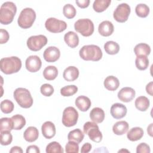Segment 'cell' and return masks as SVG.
<instances>
[{
    "label": "cell",
    "mask_w": 153,
    "mask_h": 153,
    "mask_svg": "<svg viewBox=\"0 0 153 153\" xmlns=\"http://www.w3.org/2000/svg\"><path fill=\"white\" fill-rule=\"evenodd\" d=\"M1 71L9 75L19 72L22 68V61L16 56L4 57L0 60Z\"/></svg>",
    "instance_id": "obj_1"
},
{
    "label": "cell",
    "mask_w": 153,
    "mask_h": 153,
    "mask_svg": "<svg viewBox=\"0 0 153 153\" xmlns=\"http://www.w3.org/2000/svg\"><path fill=\"white\" fill-rule=\"evenodd\" d=\"M81 58L87 61L97 62L102 57V51L100 48L96 45H84L79 51Z\"/></svg>",
    "instance_id": "obj_2"
},
{
    "label": "cell",
    "mask_w": 153,
    "mask_h": 153,
    "mask_svg": "<svg viewBox=\"0 0 153 153\" xmlns=\"http://www.w3.org/2000/svg\"><path fill=\"white\" fill-rule=\"evenodd\" d=\"M17 12V7L13 2H5L0 8V22L2 25L11 23Z\"/></svg>",
    "instance_id": "obj_3"
},
{
    "label": "cell",
    "mask_w": 153,
    "mask_h": 153,
    "mask_svg": "<svg viewBox=\"0 0 153 153\" xmlns=\"http://www.w3.org/2000/svg\"><path fill=\"white\" fill-rule=\"evenodd\" d=\"M13 96L18 105L23 108H29L33 105V99L30 93L25 88H16L14 91Z\"/></svg>",
    "instance_id": "obj_4"
},
{
    "label": "cell",
    "mask_w": 153,
    "mask_h": 153,
    "mask_svg": "<svg viewBox=\"0 0 153 153\" xmlns=\"http://www.w3.org/2000/svg\"><path fill=\"white\" fill-rule=\"evenodd\" d=\"M36 19V13L31 8H26L22 10L18 17L17 23L22 29H28L33 24Z\"/></svg>",
    "instance_id": "obj_5"
},
{
    "label": "cell",
    "mask_w": 153,
    "mask_h": 153,
    "mask_svg": "<svg viewBox=\"0 0 153 153\" xmlns=\"http://www.w3.org/2000/svg\"><path fill=\"white\" fill-rule=\"evenodd\" d=\"M75 30L84 36H90L94 32V24L88 19L78 20L74 24Z\"/></svg>",
    "instance_id": "obj_6"
},
{
    "label": "cell",
    "mask_w": 153,
    "mask_h": 153,
    "mask_svg": "<svg viewBox=\"0 0 153 153\" xmlns=\"http://www.w3.org/2000/svg\"><path fill=\"white\" fill-rule=\"evenodd\" d=\"M83 131L84 134H87L90 139L94 142L99 143L102 139V134L96 123L91 121L86 122L84 124Z\"/></svg>",
    "instance_id": "obj_7"
},
{
    "label": "cell",
    "mask_w": 153,
    "mask_h": 153,
    "mask_svg": "<svg viewBox=\"0 0 153 153\" xmlns=\"http://www.w3.org/2000/svg\"><path fill=\"white\" fill-rule=\"evenodd\" d=\"M78 118V111L74 107L68 106L66 108L63 112L62 124L67 127L74 126L77 123Z\"/></svg>",
    "instance_id": "obj_8"
},
{
    "label": "cell",
    "mask_w": 153,
    "mask_h": 153,
    "mask_svg": "<svg viewBox=\"0 0 153 153\" xmlns=\"http://www.w3.org/2000/svg\"><path fill=\"white\" fill-rule=\"evenodd\" d=\"M45 27L51 33H60L67 28V24L65 21L54 17L48 18L45 23Z\"/></svg>",
    "instance_id": "obj_9"
},
{
    "label": "cell",
    "mask_w": 153,
    "mask_h": 153,
    "mask_svg": "<svg viewBox=\"0 0 153 153\" xmlns=\"http://www.w3.org/2000/svg\"><path fill=\"white\" fill-rule=\"evenodd\" d=\"M47 38L43 35H38L30 36L26 42L29 50L33 51L40 50L47 43Z\"/></svg>",
    "instance_id": "obj_10"
},
{
    "label": "cell",
    "mask_w": 153,
    "mask_h": 153,
    "mask_svg": "<svg viewBox=\"0 0 153 153\" xmlns=\"http://www.w3.org/2000/svg\"><path fill=\"white\" fill-rule=\"evenodd\" d=\"M130 7L126 3H122L119 4L113 13L114 19L119 23L126 22L130 14Z\"/></svg>",
    "instance_id": "obj_11"
},
{
    "label": "cell",
    "mask_w": 153,
    "mask_h": 153,
    "mask_svg": "<svg viewBox=\"0 0 153 153\" xmlns=\"http://www.w3.org/2000/svg\"><path fill=\"white\" fill-rule=\"evenodd\" d=\"M42 66L41 59L36 55L29 56L25 62L26 69L30 72H36L38 71Z\"/></svg>",
    "instance_id": "obj_12"
},
{
    "label": "cell",
    "mask_w": 153,
    "mask_h": 153,
    "mask_svg": "<svg viewBox=\"0 0 153 153\" xmlns=\"http://www.w3.org/2000/svg\"><path fill=\"white\" fill-rule=\"evenodd\" d=\"M60 56V51L58 48L54 46H50L47 48L43 53V57L48 62H55Z\"/></svg>",
    "instance_id": "obj_13"
},
{
    "label": "cell",
    "mask_w": 153,
    "mask_h": 153,
    "mask_svg": "<svg viewBox=\"0 0 153 153\" xmlns=\"http://www.w3.org/2000/svg\"><path fill=\"white\" fill-rule=\"evenodd\" d=\"M127 109L125 105L122 103H116L112 105L110 112L113 118L115 119H121L124 117L127 114Z\"/></svg>",
    "instance_id": "obj_14"
},
{
    "label": "cell",
    "mask_w": 153,
    "mask_h": 153,
    "mask_svg": "<svg viewBox=\"0 0 153 153\" xmlns=\"http://www.w3.org/2000/svg\"><path fill=\"white\" fill-rule=\"evenodd\" d=\"M136 92L131 87H126L122 88L118 93V99L124 102H129L135 97Z\"/></svg>",
    "instance_id": "obj_15"
},
{
    "label": "cell",
    "mask_w": 153,
    "mask_h": 153,
    "mask_svg": "<svg viewBox=\"0 0 153 153\" xmlns=\"http://www.w3.org/2000/svg\"><path fill=\"white\" fill-rule=\"evenodd\" d=\"M42 134L46 139H51L56 133V127L51 121L45 122L41 127Z\"/></svg>",
    "instance_id": "obj_16"
},
{
    "label": "cell",
    "mask_w": 153,
    "mask_h": 153,
    "mask_svg": "<svg viewBox=\"0 0 153 153\" xmlns=\"http://www.w3.org/2000/svg\"><path fill=\"white\" fill-rule=\"evenodd\" d=\"M114 30V25L110 21L105 20L101 22L98 27L99 33L103 36H109L112 35Z\"/></svg>",
    "instance_id": "obj_17"
},
{
    "label": "cell",
    "mask_w": 153,
    "mask_h": 153,
    "mask_svg": "<svg viewBox=\"0 0 153 153\" xmlns=\"http://www.w3.org/2000/svg\"><path fill=\"white\" fill-rule=\"evenodd\" d=\"M79 76L78 69L73 66L66 68L63 73V78L67 81H74L76 80Z\"/></svg>",
    "instance_id": "obj_18"
},
{
    "label": "cell",
    "mask_w": 153,
    "mask_h": 153,
    "mask_svg": "<svg viewBox=\"0 0 153 153\" xmlns=\"http://www.w3.org/2000/svg\"><path fill=\"white\" fill-rule=\"evenodd\" d=\"M75 105L82 112H85L90 108L91 102L90 99L85 96H78L75 100Z\"/></svg>",
    "instance_id": "obj_19"
},
{
    "label": "cell",
    "mask_w": 153,
    "mask_h": 153,
    "mask_svg": "<svg viewBox=\"0 0 153 153\" xmlns=\"http://www.w3.org/2000/svg\"><path fill=\"white\" fill-rule=\"evenodd\" d=\"M64 41L71 48H75L79 44V37L78 35L72 31H69L64 35Z\"/></svg>",
    "instance_id": "obj_20"
},
{
    "label": "cell",
    "mask_w": 153,
    "mask_h": 153,
    "mask_svg": "<svg viewBox=\"0 0 153 153\" xmlns=\"http://www.w3.org/2000/svg\"><path fill=\"white\" fill-rule=\"evenodd\" d=\"M39 136L38 130L33 126L28 127L23 133V137L27 142H33L37 140Z\"/></svg>",
    "instance_id": "obj_21"
},
{
    "label": "cell",
    "mask_w": 153,
    "mask_h": 153,
    "mask_svg": "<svg viewBox=\"0 0 153 153\" xmlns=\"http://www.w3.org/2000/svg\"><path fill=\"white\" fill-rule=\"evenodd\" d=\"M90 118L96 123H101L105 119L104 111L99 107L94 108L90 112Z\"/></svg>",
    "instance_id": "obj_22"
},
{
    "label": "cell",
    "mask_w": 153,
    "mask_h": 153,
    "mask_svg": "<svg viewBox=\"0 0 153 153\" xmlns=\"http://www.w3.org/2000/svg\"><path fill=\"white\" fill-rule=\"evenodd\" d=\"M144 131L141 127H135L131 128L127 134L128 139L130 141L134 142L140 140L143 136Z\"/></svg>",
    "instance_id": "obj_23"
},
{
    "label": "cell",
    "mask_w": 153,
    "mask_h": 153,
    "mask_svg": "<svg viewBox=\"0 0 153 153\" xmlns=\"http://www.w3.org/2000/svg\"><path fill=\"white\" fill-rule=\"evenodd\" d=\"M105 87L109 91H115L120 86V81L118 79L112 75L107 76L104 81Z\"/></svg>",
    "instance_id": "obj_24"
},
{
    "label": "cell",
    "mask_w": 153,
    "mask_h": 153,
    "mask_svg": "<svg viewBox=\"0 0 153 153\" xmlns=\"http://www.w3.org/2000/svg\"><path fill=\"white\" fill-rule=\"evenodd\" d=\"M129 126L126 121H120L115 123L112 127V131L117 135H123L125 134L128 129Z\"/></svg>",
    "instance_id": "obj_25"
},
{
    "label": "cell",
    "mask_w": 153,
    "mask_h": 153,
    "mask_svg": "<svg viewBox=\"0 0 153 153\" xmlns=\"http://www.w3.org/2000/svg\"><path fill=\"white\" fill-rule=\"evenodd\" d=\"M134 52L136 56H148L151 53L150 46L145 43H139L134 48Z\"/></svg>",
    "instance_id": "obj_26"
},
{
    "label": "cell",
    "mask_w": 153,
    "mask_h": 153,
    "mask_svg": "<svg viewBox=\"0 0 153 153\" xmlns=\"http://www.w3.org/2000/svg\"><path fill=\"white\" fill-rule=\"evenodd\" d=\"M135 107L139 111H146L149 107L150 102L148 98L145 96H142L138 97L134 102Z\"/></svg>",
    "instance_id": "obj_27"
},
{
    "label": "cell",
    "mask_w": 153,
    "mask_h": 153,
    "mask_svg": "<svg viewBox=\"0 0 153 153\" xmlns=\"http://www.w3.org/2000/svg\"><path fill=\"white\" fill-rule=\"evenodd\" d=\"M58 75L57 68L54 66H48L43 71V76L45 79L52 81L56 78Z\"/></svg>",
    "instance_id": "obj_28"
},
{
    "label": "cell",
    "mask_w": 153,
    "mask_h": 153,
    "mask_svg": "<svg viewBox=\"0 0 153 153\" xmlns=\"http://www.w3.org/2000/svg\"><path fill=\"white\" fill-rule=\"evenodd\" d=\"M84 137V133L79 128H76L71 131L68 135V140L74 141L78 143H81Z\"/></svg>",
    "instance_id": "obj_29"
},
{
    "label": "cell",
    "mask_w": 153,
    "mask_h": 153,
    "mask_svg": "<svg viewBox=\"0 0 153 153\" xmlns=\"http://www.w3.org/2000/svg\"><path fill=\"white\" fill-rule=\"evenodd\" d=\"M111 2V0H96L93 2V8L96 12L102 13L108 8Z\"/></svg>",
    "instance_id": "obj_30"
},
{
    "label": "cell",
    "mask_w": 153,
    "mask_h": 153,
    "mask_svg": "<svg viewBox=\"0 0 153 153\" xmlns=\"http://www.w3.org/2000/svg\"><path fill=\"white\" fill-rule=\"evenodd\" d=\"M104 49L106 53L110 55L117 54L120 51V45L113 41H107L104 45Z\"/></svg>",
    "instance_id": "obj_31"
},
{
    "label": "cell",
    "mask_w": 153,
    "mask_h": 153,
    "mask_svg": "<svg viewBox=\"0 0 153 153\" xmlns=\"http://www.w3.org/2000/svg\"><path fill=\"white\" fill-rule=\"evenodd\" d=\"M13 122V129L16 130H21L26 124V120L23 116L16 114L11 117Z\"/></svg>",
    "instance_id": "obj_32"
},
{
    "label": "cell",
    "mask_w": 153,
    "mask_h": 153,
    "mask_svg": "<svg viewBox=\"0 0 153 153\" xmlns=\"http://www.w3.org/2000/svg\"><path fill=\"white\" fill-rule=\"evenodd\" d=\"M135 65L137 69L140 71L146 69L149 65V59L147 56H137L135 60Z\"/></svg>",
    "instance_id": "obj_33"
},
{
    "label": "cell",
    "mask_w": 153,
    "mask_h": 153,
    "mask_svg": "<svg viewBox=\"0 0 153 153\" xmlns=\"http://www.w3.org/2000/svg\"><path fill=\"white\" fill-rule=\"evenodd\" d=\"M135 12L139 17L145 18L149 13V8L145 4H139L135 8Z\"/></svg>",
    "instance_id": "obj_34"
},
{
    "label": "cell",
    "mask_w": 153,
    "mask_h": 153,
    "mask_svg": "<svg viewBox=\"0 0 153 153\" xmlns=\"http://www.w3.org/2000/svg\"><path fill=\"white\" fill-rule=\"evenodd\" d=\"M47 153H63L64 152L62 146L57 142H51L46 146Z\"/></svg>",
    "instance_id": "obj_35"
},
{
    "label": "cell",
    "mask_w": 153,
    "mask_h": 153,
    "mask_svg": "<svg viewBox=\"0 0 153 153\" xmlns=\"http://www.w3.org/2000/svg\"><path fill=\"white\" fill-rule=\"evenodd\" d=\"M13 129V122L10 118H2L0 120V131H11Z\"/></svg>",
    "instance_id": "obj_36"
},
{
    "label": "cell",
    "mask_w": 153,
    "mask_h": 153,
    "mask_svg": "<svg viewBox=\"0 0 153 153\" xmlns=\"http://www.w3.org/2000/svg\"><path fill=\"white\" fill-rule=\"evenodd\" d=\"M78 91V87L75 85H69L60 89V94L65 97L71 96Z\"/></svg>",
    "instance_id": "obj_37"
},
{
    "label": "cell",
    "mask_w": 153,
    "mask_h": 153,
    "mask_svg": "<svg viewBox=\"0 0 153 153\" xmlns=\"http://www.w3.org/2000/svg\"><path fill=\"white\" fill-rule=\"evenodd\" d=\"M63 13L67 19H73L75 16L76 11L72 5L68 4L64 5L63 8Z\"/></svg>",
    "instance_id": "obj_38"
},
{
    "label": "cell",
    "mask_w": 153,
    "mask_h": 153,
    "mask_svg": "<svg viewBox=\"0 0 153 153\" xmlns=\"http://www.w3.org/2000/svg\"><path fill=\"white\" fill-rule=\"evenodd\" d=\"M1 110L4 114H10L14 110V103L10 100L5 99L1 102Z\"/></svg>",
    "instance_id": "obj_39"
},
{
    "label": "cell",
    "mask_w": 153,
    "mask_h": 153,
    "mask_svg": "<svg viewBox=\"0 0 153 153\" xmlns=\"http://www.w3.org/2000/svg\"><path fill=\"white\" fill-rule=\"evenodd\" d=\"M13 140V136L10 131H1V144L4 146L10 145Z\"/></svg>",
    "instance_id": "obj_40"
},
{
    "label": "cell",
    "mask_w": 153,
    "mask_h": 153,
    "mask_svg": "<svg viewBox=\"0 0 153 153\" xmlns=\"http://www.w3.org/2000/svg\"><path fill=\"white\" fill-rule=\"evenodd\" d=\"M65 152L67 153H78L79 152L78 143L74 141L69 140L65 146Z\"/></svg>",
    "instance_id": "obj_41"
},
{
    "label": "cell",
    "mask_w": 153,
    "mask_h": 153,
    "mask_svg": "<svg viewBox=\"0 0 153 153\" xmlns=\"http://www.w3.org/2000/svg\"><path fill=\"white\" fill-rule=\"evenodd\" d=\"M40 91L43 96L49 97L54 93V88L50 84H44L41 86Z\"/></svg>",
    "instance_id": "obj_42"
},
{
    "label": "cell",
    "mask_w": 153,
    "mask_h": 153,
    "mask_svg": "<svg viewBox=\"0 0 153 153\" xmlns=\"http://www.w3.org/2000/svg\"><path fill=\"white\" fill-rule=\"evenodd\" d=\"M151 152L149 146L146 143H140L137 146V153H149Z\"/></svg>",
    "instance_id": "obj_43"
},
{
    "label": "cell",
    "mask_w": 153,
    "mask_h": 153,
    "mask_svg": "<svg viewBox=\"0 0 153 153\" xmlns=\"http://www.w3.org/2000/svg\"><path fill=\"white\" fill-rule=\"evenodd\" d=\"M10 38V35L8 32L3 29H1L0 30V44H3L6 43Z\"/></svg>",
    "instance_id": "obj_44"
},
{
    "label": "cell",
    "mask_w": 153,
    "mask_h": 153,
    "mask_svg": "<svg viewBox=\"0 0 153 153\" xmlns=\"http://www.w3.org/2000/svg\"><path fill=\"white\" fill-rule=\"evenodd\" d=\"M90 0H76L75 1L76 5L81 8H85L88 7L89 4H90Z\"/></svg>",
    "instance_id": "obj_45"
},
{
    "label": "cell",
    "mask_w": 153,
    "mask_h": 153,
    "mask_svg": "<svg viewBox=\"0 0 153 153\" xmlns=\"http://www.w3.org/2000/svg\"><path fill=\"white\" fill-rule=\"evenodd\" d=\"M27 153H39L40 150L36 145H30L26 149Z\"/></svg>",
    "instance_id": "obj_46"
},
{
    "label": "cell",
    "mask_w": 153,
    "mask_h": 153,
    "mask_svg": "<svg viewBox=\"0 0 153 153\" xmlns=\"http://www.w3.org/2000/svg\"><path fill=\"white\" fill-rule=\"evenodd\" d=\"M91 147H92V146L90 143H88V142L85 143L82 146L81 149V152H82V153H87V152L90 151V150L91 149Z\"/></svg>",
    "instance_id": "obj_47"
},
{
    "label": "cell",
    "mask_w": 153,
    "mask_h": 153,
    "mask_svg": "<svg viewBox=\"0 0 153 153\" xmlns=\"http://www.w3.org/2000/svg\"><path fill=\"white\" fill-rule=\"evenodd\" d=\"M152 85H153V82L152 81L149 82L146 86V93L148 94H149L150 96H152Z\"/></svg>",
    "instance_id": "obj_48"
},
{
    "label": "cell",
    "mask_w": 153,
    "mask_h": 153,
    "mask_svg": "<svg viewBox=\"0 0 153 153\" xmlns=\"http://www.w3.org/2000/svg\"><path fill=\"white\" fill-rule=\"evenodd\" d=\"M10 153H23V150L20 146H14L12 147L10 151Z\"/></svg>",
    "instance_id": "obj_49"
},
{
    "label": "cell",
    "mask_w": 153,
    "mask_h": 153,
    "mask_svg": "<svg viewBox=\"0 0 153 153\" xmlns=\"http://www.w3.org/2000/svg\"><path fill=\"white\" fill-rule=\"evenodd\" d=\"M152 126H153V124L151 123L147 128V132L151 137L152 136Z\"/></svg>",
    "instance_id": "obj_50"
},
{
    "label": "cell",
    "mask_w": 153,
    "mask_h": 153,
    "mask_svg": "<svg viewBox=\"0 0 153 153\" xmlns=\"http://www.w3.org/2000/svg\"><path fill=\"white\" fill-rule=\"evenodd\" d=\"M121 151H126V152H129L128 151H127V150H124V149H121V150H120V151H118V152H121Z\"/></svg>",
    "instance_id": "obj_51"
}]
</instances>
